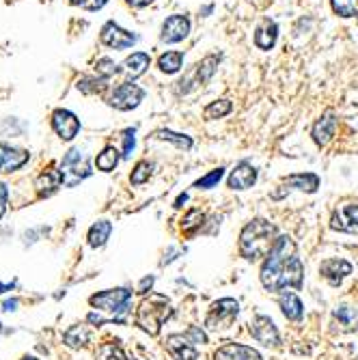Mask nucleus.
<instances>
[{
    "label": "nucleus",
    "mask_w": 358,
    "mask_h": 360,
    "mask_svg": "<svg viewBox=\"0 0 358 360\" xmlns=\"http://www.w3.org/2000/svg\"><path fill=\"white\" fill-rule=\"evenodd\" d=\"M149 63H152V58H149V54L145 52H134L132 56L126 58V63H124V72L128 78H138L147 72Z\"/></svg>",
    "instance_id": "nucleus-21"
},
{
    "label": "nucleus",
    "mask_w": 358,
    "mask_h": 360,
    "mask_svg": "<svg viewBox=\"0 0 358 360\" xmlns=\"http://www.w3.org/2000/svg\"><path fill=\"white\" fill-rule=\"evenodd\" d=\"M223 175H225V168L218 166V168H214L212 173H207L205 177H201L199 182L194 184V188H199V190H210V188H214V186L220 182Z\"/></svg>",
    "instance_id": "nucleus-33"
},
{
    "label": "nucleus",
    "mask_w": 358,
    "mask_h": 360,
    "mask_svg": "<svg viewBox=\"0 0 358 360\" xmlns=\"http://www.w3.org/2000/svg\"><path fill=\"white\" fill-rule=\"evenodd\" d=\"M126 3H128V5H132V7H138V9H140V7L152 5L154 0H126Z\"/></svg>",
    "instance_id": "nucleus-43"
},
{
    "label": "nucleus",
    "mask_w": 358,
    "mask_h": 360,
    "mask_svg": "<svg viewBox=\"0 0 358 360\" xmlns=\"http://www.w3.org/2000/svg\"><path fill=\"white\" fill-rule=\"evenodd\" d=\"M335 130H337V116L333 112H326L313 126V140L319 147H324L331 142V138L335 136Z\"/></svg>",
    "instance_id": "nucleus-17"
},
{
    "label": "nucleus",
    "mask_w": 358,
    "mask_h": 360,
    "mask_svg": "<svg viewBox=\"0 0 358 360\" xmlns=\"http://www.w3.org/2000/svg\"><path fill=\"white\" fill-rule=\"evenodd\" d=\"M7 199H9V190L5 184H0V220H3V216L7 212Z\"/></svg>",
    "instance_id": "nucleus-41"
},
{
    "label": "nucleus",
    "mask_w": 358,
    "mask_h": 360,
    "mask_svg": "<svg viewBox=\"0 0 358 360\" xmlns=\"http://www.w3.org/2000/svg\"><path fill=\"white\" fill-rule=\"evenodd\" d=\"M214 360H263L261 354L248 345H240V343H227L223 347L216 349Z\"/></svg>",
    "instance_id": "nucleus-14"
},
{
    "label": "nucleus",
    "mask_w": 358,
    "mask_h": 360,
    "mask_svg": "<svg viewBox=\"0 0 358 360\" xmlns=\"http://www.w3.org/2000/svg\"><path fill=\"white\" fill-rule=\"evenodd\" d=\"M152 171H154V164H149V162H138L136 164V168L132 171V184L134 186H140V184H145L149 177H152Z\"/></svg>",
    "instance_id": "nucleus-34"
},
{
    "label": "nucleus",
    "mask_w": 358,
    "mask_h": 360,
    "mask_svg": "<svg viewBox=\"0 0 358 360\" xmlns=\"http://www.w3.org/2000/svg\"><path fill=\"white\" fill-rule=\"evenodd\" d=\"M63 341L72 349H80L88 343V328L86 326H72L63 335Z\"/></svg>",
    "instance_id": "nucleus-25"
},
{
    "label": "nucleus",
    "mask_w": 358,
    "mask_h": 360,
    "mask_svg": "<svg viewBox=\"0 0 358 360\" xmlns=\"http://www.w3.org/2000/svg\"><path fill=\"white\" fill-rule=\"evenodd\" d=\"M112 233V225L108 220H100L95 222L91 229H88V246H93V248H100L106 244V239L110 237Z\"/></svg>",
    "instance_id": "nucleus-24"
},
{
    "label": "nucleus",
    "mask_w": 358,
    "mask_h": 360,
    "mask_svg": "<svg viewBox=\"0 0 358 360\" xmlns=\"http://www.w3.org/2000/svg\"><path fill=\"white\" fill-rule=\"evenodd\" d=\"M182 63H184L182 52H166L158 58V67L164 74H177L179 69H182Z\"/></svg>",
    "instance_id": "nucleus-26"
},
{
    "label": "nucleus",
    "mask_w": 358,
    "mask_h": 360,
    "mask_svg": "<svg viewBox=\"0 0 358 360\" xmlns=\"http://www.w3.org/2000/svg\"><path fill=\"white\" fill-rule=\"evenodd\" d=\"M335 319L345 328V330H358V311L352 307H339L335 309Z\"/></svg>",
    "instance_id": "nucleus-28"
},
{
    "label": "nucleus",
    "mask_w": 358,
    "mask_h": 360,
    "mask_svg": "<svg viewBox=\"0 0 358 360\" xmlns=\"http://www.w3.org/2000/svg\"><path fill=\"white\" fill-rule=\"evenodd\" d=\"M0 330H3V324H0Z\"/></svg>",
    "instance_id": "nucleus-50"
},
{
    "label": "nucleus",
    "mask_w": 358,
    "mask_h": 360,
    "mask_svg": "<svg viewBox=\"0 0 358 360\" xmlns=\"http://www.w3.org/2000/svg\"><path fill=\"white\" fill-rule=\"evenodd\" d=\"M78 88H80V91H84V93H102L104 88H106V80L104 78H100V80H95V78H82L78 82Z\"/></svg>",
    "instance_id": "nucleus-35"
},
{
    "label": "nucleus",
    "mask_w": 358,
    "mask_h": 360,
    "mask_svg": "<svg viewBox=\"0 0 358 360\" xmlns=\"http://www.w3.org/2000/svg\"><path fill=\"white\" fill-rule=\"evenodd\" d=\"M285 184L303 192H315L319 188V177L315 173H298V175H289L285 179Z\"/></svg>",
    "instance_id": "nucleus-18"
},
{
    "label": "nucleus",
    "mask_w": 358,
    "mask_h": 360,
    "mask_svg": "<svg viewBox=\"0 0 358 360\" xmlns=\"http://www.w3.org/2000/svg\"><path fill=\"white\" fill-rule=\"evenodd\" d=\"M188 201V194H182V196H177L175 201V207H184V203Z\"/></svg>",
    "instance_id": "nucleus-46"
},
{
    "label": "nucleus",
    "mask_w": 358,
    "mask_h": 360,
    "mask_svg": "<svg viewBox=\"0 0 358 360\" xmlns=\"http://www.w3.org/2000/svg\"><path fill=\"white\" fill-rule=\"evenodd\" d=\"M255 182H257V171H255V166L248 164V162H240V164H237L231 171V175L227 179V186L231 190H248V188H253Z\"/></svg>",
    "instance_id": "nucleus-13"
},
{
    "label": "nucleus",
    "mask_w": 358,
    "mask_h": 360,
    "mask_svg": "<svg viewBox=\"0 0 358 360\" xmlns=\"http://www.w3.org/2000/svg\"><path fill=\"white\" fill-rule=\"evenodd\" d=\"M136 147V138H134V130H126L124 132V158H132V152Z\"/></svg>",
    "instance_id": "nucleus-38"
},
{
    "label": "nucleus",
    "mask_w": 358,
    "mask_h": 360,
    "mask_svg": "<svg viewBox=\"0 0 358 360\" xmlns=\"http://www.w3.org/2000/svg\"><path fill=\"white\" fill-rule=\"evenodd\" d=\"M188 33H190V20L186 15H171L162 24L160 39L164 44H177V41H184Z\"/></svg>",
    "instance_id": "nucleus-9"
},
{
    "label": "nucleus",
    "mask_w": 358,
    "mask_h": 360,
    "mask_svg": "<svg viewBox=\"0 0 358 360\" xmlns=\"http://www.w3.org/2000/svg\"><path fill=\"white\" fill-rule=\"evenodd\" d=\"M166 349L175 360H197L199 352L188 335H171L166 339Z\"/></svg>",
    "instance_id": "nucleus-12"
},
{
    "label": "nucleus",
    "mask_w": 358,
    "mask_h": 360,
    "mask_svg": "<svg viewBox=\"0 0 358 360\" xmlns=\"http://www.w3.org/2000/svg\"><path fill=\"white\" fill-rule=\"evenodd\" d=\"M279 37V26L274 22H265L255 33V44L259 50H272Z\"/></svg>",
    "instance_id": "nucleus-19"
},
{
    "label": "nucleus",
    "mask_w": 358,
    "mask_h": 360,
    "mask_svg": "<svg viewBox=\"0 0 358 360\" xmlns=\"http://www.w3.org/2000/svg\"><path fill=\"white\" fill-rule=\"evenodd\" d=\"M333 11L341 18H354L358 15V0H331Z\"/></svg>",
    "instance_id": "nucleus-31"
},
{
    "label": "nucleus",
    "mask_w": 358,
    "mask_h": 360,
    "mask_svg": "<svg viewBox=\"0 0 358 360\" xmlns=\"http://www.w3.org/2000/svg\"><path fill=\"white\" fill-rule=\"evenodd\" d=\"M24 360H37V358H33V356H28V358H24Z\"/></svg>",
    "instance_id": "nucleus-49"
},
{
    "label": "nucleus",
    "mask_w": 358,
    "mask_h": 360,
    "mask_svg": "<svg viewBox=\"0 0 358 360\" xmlns=\"http://www.w3.org/2000/svg\"><path fill=\"white\" fill-rule=\"evenodd\" d=\"M13 285H15V283H7V285H5V283H0V293H5L7 289H13Z\"/></svg>",
    "instance_id": "nucleus-47"
},
{
    "label": "nucleus",
    "mask_w": 358,
    "mask_h": 360,
    "mask_svg": "<svg viewBox=\"0 0 358 360\" xmlns=\"http://www.w3.org/2000/svg\"><path fill=\"white\" fill-rule=\"evenodd\" d=\"M154 136H156L158 140H168V142H173L177 149H182V152H190V149H192V138L186 136V134H177V132H171V130H160V132H156Z\"/></svg>",
    "instance_id": "nucleus-27"
},
{
    "label": "nucleus",
    "mask_w": 358,
    "mask_h": 360,
    "mask_svg": "<svg viewBox=\"0 0 358 360\" xmlns=\"http://www.w3.org/2000/svg\"><path fill=\"white\" fill-rule=\"evenodd\" d=\"M61 184H63V175H61V171H46V173H41V175L37 177V182H35L37 192H39L41 196L52 194L56 188H61Z\"/></svg>",
    "instance_id": "nucleus-20"
},
{
    "label": "nucleus",
    "mask_w": 358,
    "mask_h": 360,
    "mask_svg": "<svg viewBox=\"0 0 358 360\" xmlns=\"http://www.w3.org/2000/svg\"><path fill=\"white\" fill-rule=\"evenodd\" d=\"M95 72L100 74V78L108 80L110 76L119 74V67L114 65V61H112V58H100V61L95 63Z\"/></svg>",
    "instance_id": "nucleus-37"
},
{
    "label": "nucleus",
    "mask_w": 358,
    "mask_h": 360,
    "mask_svg": "<svg viewBox=\"0 0 358 360\" xmlns=\"http://www.w3.org/2000/svg\"><path fill=\"white\" fill-rule=\"evenodd\" d=\"M52 128L63 140H72V138H76V134L80 130V121L74 112L58 108L52 112Z\"/></svg>",
    "instance_id": "nucleus-11"
},
{
    "label": "nucleus",
    "mask_w": 358,
    "mask_h": 360,
    "mask_svg": "<svg viewBox=\"0 0 358 360\" xmlns=\"http://www.w3.org/2000/svg\"><path fill=\"white\" fill-rule=\"evenodd\" d=\"M319 272L331 285H339L347 274H352V263L345 259H326L319 267Z\"/></svg>",
    "instance_id": "nucleus-15"
},
{
    "label": "nucleus",
    "mask_w": 358,
    "mask_h": 360,
    "mask_svg": "<svg viewBox=\"0 0 358 360\" xmlns=\"http://www.w3.org/2000/svg\"><path fill=\"white\" fill-rule=\"evenodd\" d=\"M237 313H240V305H237V300L223 298V300H218V302H214L210 313H207L205 328L214 330V333H218V330H225V328H229L235 321Z\"/></svg>",
    "instance_id": "nucleus-5"
},
{
    "label": "nucleus",
    "mask_w": 358,
    "mask_h": 360,
    "mask_svg": "<svg viewBox=\"0 0 358 360\" xmlns=\"http://www.w3.org/2000/svg\"><path fill=\"white\" fill-rule=\"evenodd\" d=\"M186 335L192 339V343H194V345H197V343H201V345H203V343H207V335L203 333L201 328H197V326H190Z\"/></svg>",
    "instance_id": "nucleus-40"
},
{
    "label": "nucleus",
    "mask_w": 358,
    "mask_h": 360,
    "mask_svg": "<svg viewBox=\"0 0 358 360\" xmlns=\"http://www.w3.org/2000/svg\"><path fill=\"white\" fill-rule=\"evenodd\" d=\"M130 300H132V291L124 289V287H119V289H108V291H102V293H95L91 295V307L110 315L112 319L117 317L119 324H124V317L130 309Z\"/></svg>",
    "instance_id": "nucleus-4"
},
{
    "label": "nucleus",
    "mask_w": 358,
    "mask_h": 360,
    "mask_svg": "<svg viewBox=\"0 0 358 360\" xmlns=\"http://www.w3.org/2000/svg\"><path fill=\"white\" fill-rule=\"evenodd\" d=\"M251 335L255 341H259L261 345H279V330L274 326V321L265 315H257L251 324Z\"/></svg>",
    "instance_id": "nucleus-10"
},
{
    "label": "nucleus",
    "mask_w": 358,
    "mask_h": 360,
    "mask_svg": "<svg viewBox=\"0 0 358 360\" xmlns=\"http://www.w3.org/2000/svg\"><path fill=\"white\" fill-rule=\"evenodd\" d=\"M281 309H283L285 317L287 319H293V321L303 319V313H305L300 298H298L296 293H291V291H287V293L281 295Z\"/></svg>",
    "instance_id": "nucleus-23"
},
{
    "label": "nucleus",
    "mask_w": 358,
    "mask_h": 360,
    "mask_svg": "<svg viewBox=\"0 0 358 360\" xmlns=\"http://www.w3.org/2000/svg\"><path fill=\"white\" fill-rule=\"evenodd\" d=\"M61 175H63V184L65 186H76L82 179H86L91 175V164H88L86 156L80 152V149H72L67 152V156L61 162Z\"/></svg>",
    "instance_id": "nucleus-6"
},
{
    "label": "nucleus",
    "mask_w": 358,
    "mask_h": 360,
    "mask_svg": "<svg viewBox=\"0 0 358 360\" xmlns=\"http://www.w3.org/2000/svg\"><path fill=\"white\" fill-rule=\"evenodd\" d=\"M305 267L296 255V244L291 237L281 235L272 253L265 257L261 267V285L267 291H283L287 287L300 289L303 287Z\"/></svg>",
    "instance_id": "nucleus-1"
},
{
    "label": "nucleus",
    "mask_w": 358,
    "mask_h": 360,
    "mask_svg": "<svg viewBox=\"0 0 358 360\" xmlns=\"http://www.w3.org/2000/svg\"><path fill=\"white\" fill-rule=\"evenodd\" d=\"M106 3H108V0H91V3H88L86 7L91 9V11H95V9H102V7H104Z\"/></svg>",
    "instance_id": "nucleus-44"
},
{
    "label": "nucleus",
    "mask_w": 358,
    "mask_h": 360,
    "mask_svg": "<svg viewBox=\"0 0 358 360\" xmlns=\"http://www.w3.org/2000/svg\"><path fill=\"white\" fill-rule=\"evenodd\" d=\"M142 98H145V91L138 84L124 82L112 91V95L108 98V104L117 110H132L142 102Z\"/></svg>",
    "instance_id": "nucleus-7"
},
{
    "label": "nucleus",
    "mask_w": 358,
    "mask_h": 360,
    "mask_svg": "<svg viewBox=\"0 0 358 360\" xmlns=\"http://www.w3.org/2000/svg\"><path fill=\"white\" fill-rule=\"evenodd\" d=\"M100 39H102L104 46H108V48H112V50H126V48H132V46L138 41L136 35L128 33L126 28H121V26L114 24V22H106V24L102 26Z\"/></svg>",
    "instance_id": "nucleus-8"
},
{
    "label": "nucleus",
    "mask_w": 358,
    "mask_h": 360,
    "mask_svg": "<svg viewBox=\"0 0 358 360\" xmlns=\"http://www.w3.org/2000/svg\"><path fill=\"white\" fill-rule=\"evenodd\" d=\"M345 216H347V222H352L350 231H358V205H347Z\"/></svg>",
    "instance_id": "nucleus-39"
},
{
    "label": "nucleus",
    "mask_w": 358,
    "mask_h": 360,
    "mask_svg": "<svg viewBox=\"0 0 358 360\" xmlns=\"http://www.w3.org/2000/svg\"><path fill=\"white\" fill-rule=\"evenodd\" d=\"M69 3H72V5H82L84 0H69Z\"/></svg>",
    "instance_id": "nucleus-48"
},
{
    "label": "nucleus",
    "mask_w": 358,
    "mask_h": 360,
    "mask_svg": "<svg viewBox=\"0 0 358 360\" xmlns=\"http://www.w3.org/2000/svg\"><path fill=\"white\" fill-rule=\"evenodd\" d=\"M98 168L100 171H104V173H110V171H114V166L119 164V152L114 147H106L104 152L98 156Z\"/></svg>",
    "instance_id": "nucleus-29"
},
{
    "label": "nucleus",
    "mask_w": 358,
    "mask_h": 360,
    "mask_svg": "<svg viewBox=\"0 0 358 360\" xmlns=\"http://www.w3.org/2000/svg\"><path fill=\"white\" fill-rule=\"evenodd\" d=\"M203 220H205V214L201 212V209H190L188 216L184 218V231L190 235L194 229H199L203 225Z\"/></svg>",
    "instance_id": "nucleus-36"
},
{
    "label": "nucleus",
    "mask_w": 358,
    "mask_h": 360,
    "mask_svg": "<svg viewBox=\"0 0 358 360\" xmlns=\"http://www.w3.org/2000/svg\"><path fill=\"white\" fill-rule=\"evenodd\" d=\"M152 285H154V276H147V279H142V281H140L138 291H140V293H147L149 289H152Z\"/></svg>",
    "instance_id": "nucleus-42"
},
{
    "label": "nucleus",
    "mask_w": 358,
    "mask_h": 360,
    "mask_svg": "<svg viewBox=\"0 0 358 360\" xmlns=\"http://www.w3.org/2000/svg\"><path fill=\"white\" fill-rule=\"evenodd\" d=\"M95 360H128V358H126V352L121 349V345H117V343H104L98 349Z\"/></svg>",
    "instance_id": "nucleus-30"
},
{
    "label": "nucleus",
    "mask_w": 358,
    "mask_h": 360,
    "mask_svg": "<svg viewBox=\"0 0 358 360\" xmlns=\"http://www.w3.org/2000/svg\"><path fill=\"white\" fill-rule=\"evenodd\" d=\"M220 63V56L216 54H210V56H205L203 61L197 65V72H194V82L197 84H205V82H210L212 76L216 74V67Z\"/></svg>",
    "instance_id": "nucleus-22"
},
{
    "label": "nucleus",
    "mask_w": 358,
    "mask_h": 360,
    "mask_svg": "<svg viewBox=\"0 0 358 360\" xmlns=\"http://www.w3.org/2000/svg\"><path fill=\"white\" fill-rule=\"evenodd\" d=\"M15 307H18V300H7V302L3 305V311L11 313V311H15Z\"/></svg>",
    "instance_id": "nucleus-45"
},
{
    "label": "nucleus",
    "mask_w": 358,
    "mask_h": 360,
    "mask_svg": "<svg viewBox=\"0 0 358 360\" xmlns=\"http://www.w3.org/2000/svg\"><path fill=\"white\" fill-rule=\"evenodd\" d=\"M231 102L229 100H216L205 108V119H223L231 112Z\"/></svg>",
    "instance_id": "nucleus-32"
},
{
    "label": "nucleus",
    "mask_w": 358,
    "mask_h": 360,
    "mask_svg": "<svg viewBox=\"0 0 358 360\" xmlns=\"http://www.w3.org/2000/svg\"><path fill=\"white\" fill-rule=\"evenodd\" d=\"M173 315V307L168 302L166 295L160 293H149L147 298H142V302L138 305L136 311V324L145 330L147 335H160L162 324Z\"/></svg>",
    "instance_id": "nucleus-3"
},
{
    "label": "nucleus",
    "mask_w": 358,
    "mask_h": 360,
    "mask_svg": "<svg viewBox=\"0 0 358 360\" xmlns=\"http://www.w3.org/2000/svg\"><path fill=\"white\" fill-rule=\"evenodd\" d=\"M26 162H28V152H22V149H13L9 145L0 142V173L18 171Z\"/></svg>",
    "instance_id": "nucleus-16"
},
{
    "label": "nucleus",
    "mask_w": 358,
    "mask_h": 360,
    "mask_svg": "<svg viewBox=\"0 0 358 360\" xmlns=\"http://www.w3.org/2000/svg\"><path fill=\"white\" fill-rule=\"evenodd\" d=\"M277 239H279L277 227L272 222L263 220V218H257V220L248 222L242 229V235H240V253L248 261L267 257V255L272 253Z\"/></svg>",
    "instance_id": "nucleus-2"
}]
</instances>
